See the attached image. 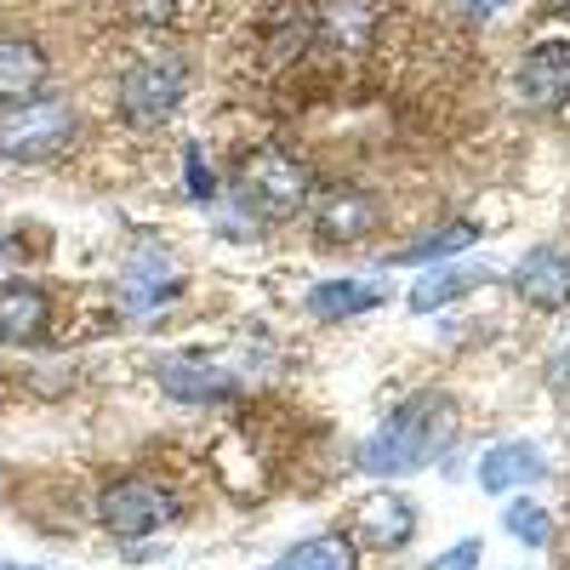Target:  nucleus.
<instances>
[{"label":"nucleus","mask_w":570,"mask_h":570,"mask_svg":"<svg viewBox=\"0 0 570 570\" xmlns=\"http://www.w3.org/2000/svg\"><path fill=\"white\" fill-rule=\"evenodd\" d=\"M473 285H485V274H473V268H440V274H422L411 285V314H434L445 308L451 297L473 292Z\"/></svg>","instance_id":"f3484780"},{"label":"nucleus","mask_w":570,"mask_h":570,"mask_svg":"<svg viewBox=\"0 0 570 570\" xmlns=\"http://www.w3.org/2000/svg\"><path fill=\"white\" fill-rule=\"evenodd\" d=\"M0 570H7V564H0Z\"/></svg>","instance_id":"bb28decb"},{"label":"nucleus","mask_w":570,"mask_h":570,"mask_svg":"<svg viewBox=\"0 0 570 570\" xmlns=\"http://www.w3.org/2000/svg\"><path fill=\"white\" fill-rule=\"evenodd\" d=\"M75 137V109L58 91H35L23 104H0V160H52L63 142Z\"/></svg>","instance_id":"f03ea898"},{"label":"nucleus","mask_w":570,"mask_h":570,"mask_svg":"<svg viewBox=\"0 0 570 570\" xmlns=\"http://www.w3.org/2000/svg\"><path fill=\"white\" fill-rule=\"evenodd\" d=\"M519 98L531 109H564L570 104V40H537L519 63Z\"/></svg>","instance_id":"423d86ee"},{"label":"nucleus","mask_w":570,"mask_h":570,"mask_svg":"<svg viewBox=\"0 0 570 570\" xmlns=\"http://www.w3.org/2000/svg\"><path fill=\"white\" fill-rule=\"evenodd\" d=\"M274 570H354V542L348 537H314L297 542L292 553H279Z\"/></svg>","instance_id":"a211bd4d"},{"label":"nucleus","mask_w":570,"mask_h":570,"mask_svg":"<svg viewBox=\"0 0 570 570\" xmlns=\"http://www.w3.org/2000/svg\"><path fill=\"white\" fill-rule=\"evenodd\" d=\"M177 292V268H171V257H160V252H142V257H131L126 263V274H120V297H126V308H160L166 297Z\"/></svg>","instance_id":"2eb2a0df"},{"label":"nucleus","mask_w":570,"mask_h":570,"mask_svg":"<svg viewBox=\"0 0 570 570\" xmlns=\"http://www.w3.org/2000/svg\"><path fill=\"white\" fill-rule=\"evenodd\" d=\"M416 537V508L405 502V497H371V502H360V513H354V542H365V548H383V553H394V548H405Z\"/></svg>","instance_id":"9d476101"},{"label":"nucleus","mask_w":570,"mask_h":570,"mask_svg":"<svg viewBox=\"0 0 570 570\" xmlns=\"http://www.w3.org/2000/svg\"><path fill=\"white\" fill-rule=\"evenodd\" d=\"M160 389L171 400H228L234 394V376L200 360H160Z\"/></svg>","instance_id":"dca6fc26"},{"label":"nucleus","mask_w":570,"mask_h":570,"mask_svg":"<svg viewBox=\"0 0 570 570\" xmlns=\"http://www.w3.org/2000/svg\"><path fill=\"white\" fill-rule=\"evenodd\" d=\"M559 365H564V371H559V376H564V383H570V348H564V354H559Z\"/></svg>","instance_id":"b1692460"},{"label":"nucleus","mask_w":570,"mask_h":570,"mask_svg":"<svg viewBox=\"0 0 570 570\" xmlns=\"http://www.w3.org/2000/svg\"><path fill=\"white\" fill-rule=\"evenodd\" d=\"M376 0H314L308 7V23H314V40L320 46H337V52H360L376 35Z\"/></svg>","instance_id":"0eeeda50"},{"label":"nucleus","mask_w":570,"mask_h":570,"mask_svg":"<svg viewBox=\"0 0 570 570\" xmlns=\"http://www.w3.org/2000/svg\"><path fill=\"white\" fill-rule=\"evenodd\" d=\"M240 200L246 212L279 223V217H297L308 200H314V177L297 155H285V149H257L246 155L240 166Z\"/></svg>","instance_id":"7ed1b4c3"},{"label":"nucleus","mask_w":570,"mask_h":570,"mask_svg":"<svg viewBox=\"0 0 570 570\" xmlns=\"http://www.w3.org/2000/svg\"><path fill=\"white\" fill-rule=\"evenodd\" d=\"M513 292L525 303H537V308H548V314L570 308V257L559 246L525 252V263H519V274H513Z\"/></svg>","instance_id":"6e6552de"},{"label":"nucleus","mask_w":570,"mask_h":570,"mask_svg":"<svg viewBox=\"0 0 570 570\" xmlns=\"http://www.w3.org/2000/svg\"><path fill=\"white\" fill-rule=\"evenodd\" d=\"M473 7H485V12H491V7H502V0H473Z\"/></svg>","instance_id":"393cba45"},{"label":"nucleus","mask_w":570,"mask_h":570,"mask_svg":"<svg viewBox=\"0 0 570 570\" xmlns=\"http://www.w3.org/2000/svg\"><path fill=\"white\" fill-rule=\"evenodd\" d=\"M508 531L525 542V548H548L553 542V519L537 502H508Z\"/></svg>","instance_id":"aec40b11"},{"label":"nucleus","mask_w":570,"mask_h":570,"mask_svg":"<svg viewBox=\"0 0 570 570\" xmlns=\"http://www.w3.org/2000/svg\"><path fill=\"white\" fill-rule=\"evenodd\" d=\"M451 440H456V405L445 394H416L360 445V468L376 480H405V473L434 462Z\"/></svg>","instance_id":"f257e3e1"},{"label":"nucleus","mask_w":570,"mask_h":570,"mask_svg":"<svg viewBox=\"0 0 570 570\" xmlns=\"http://www.w3.org/2000/svg\"><path fill=\"white\" fill-rule=\"evenodd\" d=\"M542 480H548V462L525 440H508V445H497V451L480 456V491H491V497L525 491V485H542Z\"/></svg>","instance_id":"1a4fd4ad"},{"label":"nucleus","mask_w":570,"mask_h":570,"mask_svg":"<svg viewBox=\"0 0 570 570\" xmlns=\"http://www.w3.org/2000/svg\"><path fill=\"white\" fill-rule=\"evenodd\" d=\"M188 195H195V200H217V177L200 160V142H188Z\"/></svg>","instance_id":"4be33fe9"},{"label":"nucleus","mask_w":570,"mask_h":570,"mask_svg":"<svg viewBox=\"0 0 570 570\" xmlns=\"http://www.w3.org/2000/svg\"><path fill=\"white\" fill-rule=\"evenodd\" d=\"M183 91H188V63L177 52H149L120 75V115L131 126H160L177 115Z\"/></svg>","instance_id":"20e7f679"},{"label":"nucleus","mask_w":570,"mask_h":570,"mask_svg":"<svg viewBox=\"0 0 570 570\" xmlns=\"http://www.w3.org/2000/svg\"><path fill=\"white\" fill-rule=\"evenodd\" d=\"M46 80H52V58L35 40H18V35L0 40V104L35 98V91H46Z\"/></svg>","instance_id":"f8f14e48"},{"label":"nucleus","mask_w":570,"mask_h":570,"mask_svg":"<svg viewBox=\"0 0 570 570\" xmlns=\"http://www.w3.org/2000/svg\"><path fill=\"white\" fill-rule=\"evenodd\" d=\"M553 7H559V12H564V18H570V0H553Z\"/></svg>","instance_id":"a878e982"},{"label":"nucleus","mask_w":570,"mask_h":570,"mask_svg":"<svg viewBox=\"0 0 570 570\" xmlns=\"http://www.w3.org/2000/svg\"><path fill=\"white\" fill-rule=\"evenodd\" d=\"M314 223H320L325 240L354 246V240H365V234L376 228V200L360 195V188H331V195L320 200V212H314Z\"/></svg>","instance_id":"ddd939ff"},{"label":"nucleus","mask_w":570,"mask_h":570,"mask_svg":"<svg viewBox=\"0 0 570 570\" xmlns=\"http://www.w3.org/2000/svg\"><path fill=\"white\" fill-rule=\"evenodd\" d=\"M473 564H480V542H456V548H451L434 570H473Z\"/></svg>","instance_id":"5701e85b"},{"label":"nucleus","mask_w":570,"mask_h":570,"mask_svg":"<svg viewBox=\"0 0 570 570\" xmlns=\"http://www.w3.org/2000/svg\"><path fill=\"white\" fill-rule=\"evenodd\" d=\"M46 320H52V303H46L40 285H29V279H7V285H0V343H12V348L40 343Z\"/></svg>","instance_id":"9b49d317"},{"label":"nucleus","mask_w":570,"mask_h":570,"mask_svg":"<svg viewBox=\"0 0 570 570\" xmlns=\"http://www.w3.org/2000/svg\"><path fill=\"white\" fill-rule=\"evenodd\" d=\"M177 12H183V0H126V18L142 23V29H160V23H171Z\"/></svg>","instance_id":"412c9836"},{"label":"nucleus","mask_w":570,"mask_h":570,"mask_svg":"<svg viewBox=\"0 0 570 570\" xmlns=\"http://www.w3.org/2000/svg\"><path fill=\"white\" fill-rule=\"evenodd\" d=\"M389 303V285H371V279H325L308 292V314L314 320H354Z\"/></svg>","instance_id":"4468645a"},{"label":"nucleus","mask_w":570,"mask_h":570,"mask_svg":"<svg viewBox=\"0 0 570 570\" xmlns=\"http://www.w3.org/2000/svg\"><path fill=\"white\" fill-rule=\"evenodd\" d=\"M473 240H480V228H473V223H445L440 234H422L416 246H405L400 263H434V257H451V252H462Z\"/></svg>","instance_id":"6ab92c4d"},{"label":"nucleus","mask_w":570,"mask_h":570,"mask_svg":"<svg viewBox=\"0 0 570 570\" xmlns=\"http://www.w3.org/2000/svg\"><path fill=\"white\" fill-rule=\"evenodd\" d=\"M171 513H177V502H171V491L155 485V480H115V485L98 497V525H104L109 537H126V542L155 537L160 525H171Z\"/></svg>","instance_id":"39448f33"}]
</instances>
